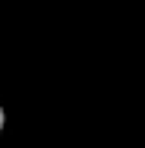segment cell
Here are the masks:
<instances>
[{"label": "cell", "instance_id": "cell-1", "mask_svg": "<svg viewBox=\"0 0 145 148\" xmlns=\"http://www.w3.org/2000/svg\"><path fill=\"white\" fill-rule=\"evenodd\" d=\"M3 126H6V110H3V104H0V136H3Z\"/></svg>", "mask_w": 145, "mask_h": 148}]
</instances>
